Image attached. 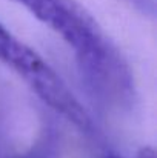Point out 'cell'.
Wrapping results in <instances>:
<instances>
[{"mask_svg":"<svg viewBox=\"0 0 157 158\" xmlns=\"http://www.w3.org/2000/svg\"><path fill=\"white\" fill-rule=\"evenodd\" d=\"M0 61L12 69L37 97L83 134L94 132V123L62 77L33 48L0 23Z\"/></svg>","mask_w":157,"mask_h":158,"instance_id":"cell-1","label":"cell"},{"mask_svg":"<svg viewBox=\"0 0 157 158\" xmlns=\"http://www.w3.org/2000/svg\"><path fill=\"white\" fill-rule=\"evenodd\" d=\"M82 83L93 100L109 112H129L137 102L133 69L122 51L109 42L105 48L76 58Z\"/></svg>","mask_w":157,"mask_h":158,"instance_id":"cell-2","label":"cell"},{"mask_svg":"<svg viewBox=\"0 0 157 158\" xmlns=\"http://www.w3.org/2000/svg\"><path fill=\"white\" fill-rule=\"evenodd\" d=\"M54 31L77 57L94 52L111 39L77 0H11Z\"/></svg>","mask_w":157,"mask_h":158,"instance_id":"cell-3","label":"cell"},{"mask_svg":"<svg viewBox=\"0 0 157 158\" xmlns=\"http://www.w3.org/2000/svg\"><path fill=\"white\" fill-rule=\"evenodd\" d=\"M11 158H60V141L57 131L51 124L45 126L31 148L23 154L12 155Z\"/></svg>","mask_w":157,"mask_h":158,"instance_id":"cell-4","label":"cell"},{"mask_svg":"<svg viewBox=\"0 0 157 158\" xmlns=\"http://www.w3.org/2000/svg\"><path fill=\"white\" fill-rule=\"evenodd\" d=\"M123 2L145 17L153 19L156 15V0H123Z\"/></svg>","mask_w":157,"mask_h":158,"instance_id":"cell-5","label":"cell"},{"mask_svg":"<svg viewBox=\"0 0 157 158\" xmlns=\"http://www.w3.org/2000/svg\"><path fill=\"white\" fill-rule=\"evenodd\" d=\"M134 158H156V152H154V149L151 146H146V148L140 149Z\"/></svg>","mask_w":157,"mask_h":158,"instance_id":"cell-6","label":"cell"},{"mask_svg":"<svg viewBox=\"0 0 157 158\" xmlns=\"http://www.w3.org/2000/svg\"><path fill=\"white\" fill-rule=\"evenodd\" d=\"M99 158H122V157H119V155H116V154H111V152H108V154H105V155H100Z\"/></svg>","mask_w":157,"mask_h":158,"instance_id":"cell-7","label":"cell"}]
</instances>
